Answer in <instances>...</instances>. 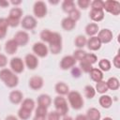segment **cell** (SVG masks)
<instances>
[{"mask_svg":"<svg viewBox=\"0 0 120 120\" xmlns=\"http://www.w3.org/2000/svg\"><path fill=\"white\" fill-rule=\"evenodd\" d=\"M0 79L9 88L17 86L19 82V78L17 77V75H15V73L8 68H3L0 70Z\"/></svg>","mask_w":120,"mask_h":120,"instance_id":"cell-1","label":"cell"},{"mask_svg":"<svg viewBox=\"0 0 120 120\" xmlns=\"http://www.w3.org/2000/svg\"><path fill=\"white\" fill-rule=\"evenodd\" d=\"M49 50L53 54H58L62 51V37L57 32H52L49 41Z\"/></svg>","mask_w":120,"mask_h":120,"instance_id":"cell-2","label":"cell"},{"mask_svg":"<svg viewBox=\"0 0 120 120\" xmlns=\"http://www.w3.org/2000/svg\"><path fill=\"white\" fill-rule=\"evenodd\" d=\"M68 99L70 106L74 110H80L83 106V98L82 95L77 91H71L68 94Z\"/></svg>","mask_w":120,"mask_h":120,"instance_id":"cell-3","label":"cell"},{"mask_svg":"<svg viewBox=\"0 0 120 120\" xmlns=\"http://www.w3.org/2000/svg\"><path fill=\"white\" fill-rule=\"evenodd\" d=\"M53 104H54L56 112H58L60 116L67 115L68 112V102L65 99V98H63L62 96H57L53 100Z\"/></svg>","mask_w":120,"mask_h":120,"instance_id":"cell-4","label":"cell"},{"mask_svg":"<svg viewBox=\"0 0 120 120\" xmlns=\"http://www.w3.org/2000/svg\"><path fill=\"white\" fill-rule=\"evenodd\" d=\"M103 9L114 16H117L120 13V3L115 0H107L103 3Z\"/></svg>","mask_w":120,"mask_h":120,"instance_id":"cell-5","label":"cell"},{"mask_svg":"<svg viewBox=\"0 0 120 120\" xmlns=\"http://www.w3.org/2000/svg\"><path fill=\"white\" fill-rule=\"evenodd\" d=\"M33 11L36 17L43 18L47 14V6L43 1H37L34 5Z\"/></svg>","mask_w":120,"mask_h":120,"instance_id":"cell-6","label":"cell"},{"mask_svg":"<svg viewBox=\"0 0 120 120\" xmlns=\"http://www.w3.org/2000/svg\"><path fill=\"white\" fill-rule=\"evenodd\" d=\"M33 52L39 57H46L49 52L48 47L43 42H36L33 45Z\"/></svg>","mask_w":120,"mask_h":120,"instance_id":"cell-7","label":"cell"},{"mask_svg":"<svg viewBox=\"0 0 120 120\" xmlns=\"http://www.w3.org/2000/svg\"><path fill=\"white\" fill-rule=\"evenodd\" d=\"M10 68L15 73H22L24 69V63L20 57H13L10 60Z\"/></svg>","mask_w":120,"mask_h":120,"instance_id":"cell-8","label":"cell"},{"mask_svg":"<svg viewBox=\"0 0 120 120\" xmlns=\"http://www.w3.org/2000/svg\"><path fill=\"white\" fill-rule=\"evenodd\" d=\"M37 20L35 17L33 16H30V15H27L25 16L22 22H21V25L23 29H26V30H32L34 29L36 26H37Z\"/></svg>","mask_w":120,"mask_h":120,"instance_id":"cell-9","label":"cell"},{"mask_svg":"<svg viewBox=\"0 0 120 120\" xmlns=\"http://www.w3.org/2000/svg\"><path fill=\"white\" fill-rule=\"evenodd\" d=\"M13 39L18 46H25L29 41V35L25 31H19L14 35Z\"/></svg>","mask_w":120,"mask_h":120,"instance_id":"cell-10","label":"cell"},{"mask_svg":"<svg viewBox=\"0 0 120 120\" xmlns=\"http://www.w3.org/2000/svg\"><path fill=\"white\" fill-rule=\"evenodd\" d=\"M98 39L100 40L101 44L102 43H109L112 41V32L110 29L104 28L100 31H98Z\"/></svg>","mask_w":120,"mask_h":120,"instance_id":"cell-11","label":"cell"},{"mask_svg":"<svg viewBox=\"0 0 120 120\" xmlns=\"http://www.w3.org/2000/svg\"><path fill=\"white\" fill-rule=\"evenodd\" d=\"M24 63L26 65V67L33 70V69H36L38 66V57L33 54V53H28L26 54L25 58H24Z\"/></svg>","mask_w":120,"mask_h":120,"instance_id":"cell-12","label":"cell"},{"mask_svg":"<svg viewBox=\"0 0 120 120\" xmlns=\"http://www.w3.org/2000/svg\"><path fill=\"white\" fill-rule=\"evenodd\" d=\"M76 64V60L73 58L72 55H66L62 58L61 62H60V68L63 70L68 69L70 68H73Z\"/></svg>","mask_w":120,"mask_h":120,"instance_id":"cell-13","label":"cell"},{"mask_svg":"<svg viewBox=\"0 0 120 120\" xmlns=\"http://www.w3.org/2000/svg\"><path fill=\"white\" fill-rule=\"evenodd\" d=\"M43 83H44L43 79L40 76H33L29 79L28 82L29 87L33 90H39L40 88H42Z\"/></svg>","mask_w":120,"mask_h":120,"instance_id":"cell-14","label":"cell"},{"mask_svg":"<svg viewBox=\"0 0 120 120\" xmlns=\"http://www.w3.org/2000/svg\"><path fill=\"white\" fill-rule=\"evenodd\" d=\"M86 45H87L89 50H91V51H98L101 47V42H100V40L98 39V37L94 36V37L89 38V39H87Z\"/></svg>","mask_w":120,"mask_h":120,"instance_id":"cell-15","label":"cell"},{"mask_svg":"<svg viewBox=\"0 0 120 120\" xmlns=\"http://www.w3.org/2000/svg\"><path fill=\"white\" fill-rule=\"evenodd\" d=\"M22 98H23V95L21 91L19 90H14V91H11L9 96H8V98L10 100L11 103L13 104H19L22 101Z\"/></svg>","mask_w":120,"mask_h":120,"instance_id":"cell-16","label":"cell"},{"mask_svg":"<svg viewBox=\"0 0 120 120\" xmlns=\"http://www.w3.org/2000/svg\"><path fill=\"white\" fill-rule=\"evenodd\" d=\"M55 92L59 95V96H65V95H68V92H69V88H68V85L63 82H59L55 84Z\"/></svg>","mask_w":120,"mask_h":120,"instance_id":"cell-17","label":"cell"},{"mask_svg":"<svg viewBox=\"0 0 120 120\" xmlns=\"http://www.w3.org/2000/svg\"><path fill=\"white\" fill-rule=\"evenodd\" d=\"M18 45L14 39H9L5 44V51L8 54H14L18 50Z\"/></svg>","mask_w":120,"mask_h":120,"instance_id":"cell-18","label":"cell"},{"mask_svg":"<svg viewBox=\"0 0 120 120\" xmlns=\"http://www.w3.org/2000/svg\"><path fill=\"white\" fill-rule=\"evenodd\" d=\"M89 16L94 22H100L104 19V11L102 9H92L91 8Z\"/></svg>","mask_w":120,"mask_h":120,"instance_id":"cell-19","label":"cell"},{"mask_svg":"<svg viewBox=\"0 0 120 120\" xmlns=\"http://www.w3.org/2000/svg\"><path fill=\"white\" fill-rule=\"evenodd\" d=\"M51 103H52V98H51V97L49 95L42 94V95H40L38 98V106L48 108L51 105Z\"/></svg>","mask_w":120,"mask_h":120,"instance_id":"cell-20","label":"cell"},{"mask_svg":"<svg viewBox=\"0 0 120 120\" xmlns=\"http://www.w3.org/2000/svg\"><path fill=\"white\" fill-rule=\"evenodd\" d=\"M61 25H62V28L66 31H71L74 29V27L76 26V22H73L71 19H69L68 17H66L62 20L61 22Z\"/></svg>","mask_w":120,"mask_h":120,"instance_id":"cell-21","label":"cell"},{"mask_svg":"<svg viewBox=\"0 0 120 120\" xmlns=\"http://www.w3.org/2000/svg\"><path fill=\"white\" fill-rule=\"evenodd\" d=\"M87 120H100V112L97 108H90L86 112Z\"/></svg>","mask_w":120,"mask_h":120,"instance_id":"cell-22","label":"cell"},{"mask_svg":"<svg viewBox=\"0 0 120 120\" xmlns=\"http://www.w3.org/2000/svg\"><path fill=\"white\" fill-rule=\"evenodd\" d=\"M89 75H90V77H91V79L94 81V82H100V81H102V79H103V72L99 69V68H92L91 69V71L89 72Z\"/></svg>","mask_w":120,"mask_h":120,"instance_id":"cell-23","label":"cell"},{"mask_svg":"<svg viewBox=\"0 0 120 120\" xmlns=\"http://www.w3.org/2000/svg\"><path fill=\"white\" fill-rule=\"evenodd\" d=\"M98 102H99V105L102 107V108H105V109H108L112 106V99L110 96L108 95H102L99 99H98Z\"/></svg>","mask_w":120,"mask_h":120,"instance_id":"cell-24","label":"cell"},{"mask_svg":"<svg viewBox=\"0 0 120 120\" xmlns=\"http://www.w3.org/2000/svg\"><path fill=\"white\" fill-rule=\"evenodd\" d=\"M98 32V25L96 22H91L86 25L85 27V33L89 37H94Z\"/></svg>","mask_w":120,"mask_h":120,"instance_id":"cell-25","label":"cell"},{"mask_svg":"<svg viewBox=\"0 0 120 120\" xmlns=\"http://www.w3.org/2000/svg\"><path fill=\"white\" fill-rule=\"evenodd\" d=\"M107 86H108V89H111V90H117L120 86V83H119V80L115 77H111L107 82Z\"/></svg>","mask_w":120,"mask_h":120,"instance_id":"cell-26","label":"cell"},{"mask_svg":"<svg viewBox=\"0 0 120 120\" xmlns=\"http://www.w3.org/2000/svg\"><path fill=\"white\" fill-rule=\"evenodd\" d=\"M62 8L65 12L69 13L71 12L73 9H75V3L71 0H65L62 4Z\"/></svg>","mask_w":120,"mask_h":120,"instance_id":"cell-27","label":"cell"},{"mask_svg":"<svg viewBox=\"0 0 120 120\" xmlns=\"http://www.w3.org/2000/svg\"><path fill=\"white\" fill-rule=\"evenodd\" d=\"M21 108L32 112L34 110V108H35V102H34V100L32 98H25L22 102V107Z\"/></svg>","mask_w":120,"mask_h":120,"instance_id":"cell-28","label":"cell"},{"mask_svg":"<svg viewBox=\"0 0 120 120\" xmlns=\"http://www.w3.org/2000/svg\"><path fill=\"white\" fill-rule=\"evenodd\" d=\"M86 42H87V39L84 36L82 35H79L76 37L75 40H74V43H75V46L79 49H82L83 48L85 45H86Z\"/></svg>","mask_w":120,"mask_h":120,"instance_id":"cell-29","label":"cell"},{"mask_svg":"<svg viewBox=\"0 0 120 120\" xmlns=\"http://www.w3.org/2000/svg\"><path fill=\"white\" fill-rule=\"evenodd\" d=\"M95 90L98 91V93H99V94H105L108 91V86H107L106 82H104V81L98 82L97 84H96V89Z\"/></svg>","mask_w":120,"mask_h":120,"instance_id":"cell-30","label":"cell"},{"mask_svg":"<svg viewBox=\"0 0 120 120\" xmlns=\"http://www.w3.org/2000/svg\"><path fill=\"white\" fill-rule=\"evenodd\" d=\"M111 62L108 59H101L98 62V68L101 71H109L111 69Z\"/></svg>","mask_w":120,"mask_h":120,"instance_id":"cell-31","label":"cell"},{"mask_svg":"<svg viewBox=\"0 0 120 120\" xmlns=\"http://www.w3.org/2000/svg\"><path fill=\"white\" fill-rule=\"evenodd\" d=\"M83 92H84V96L87 98H93L96 95V90L92 85H86L83 88Z\"/></svg>","mask_w":120,"mask_h":120,"instance_id":"cell-32","label":"cell"},{"mask_svg":"<svg viewBox=\"0 0 120 120\" xmlns=\"http://www.w3.org/2000/svg\"><path fill=\"white\" fill-rule=\"evenodd\" d=\"M22 16V9L20 8H13L10 9L9 16L8 17H11V18H15V19L20 20V18Z\"/></svg>","mask_w":120,"mask_h":120,"instance_id":"cell-33","label":"cell"},{"mask_svg":"<svg viewBox=\"0 0 120 120\" xmlns=\"http://www.w3.org/2000/svg\"><path fill=\"white\" fill-rule=\"evenodd\" d=\"M18 116L22 120H28L30 118V116H31V112L30 111H27L25 109L21 108L18 111Z\"/></svg>","mask_w":120,"mask_h":120,"instance_id":"cell-34","label":"cell"},{"mask_svg":"<svg viewBox=\"0 0 120 120\" xmlns=\"http://www.w3.org/2000/svg\"><path fill=\"white\" fill-rule=\"evenodd\" d=\"M85 54H86V52L83 51V50H82V49H78V50H76L74 52H73V58L77 61V60H79L80 62L81 61H82L83 59H84V57H85Z\"/></svg>","mask_w":120,"mask_h":120,"instance_id":"cell-35","label":"cell"},{"mask_svg":"<svg viewBox=\"0 0 120 120\" xmlns=\"http://www.w3.org/2000/svg\"><path fill=\"white\" fill-rule=\"evenodd\" d=\"M52 31L48 30V29H44L40 33V38H41V40L44 41V42H48L49 43V41H50V39L52 38Z\"/></svg>","mask_w":120,"mask_h":120,"instance_id":"cell-36","label":"cell"},{"mask_svg":"<svg viewBox=\"0 0 120 120\" xmlns=\"http://www.w3.org/2000/svg\"><path fill=\"white\" fill-rule=\"evenodd\" d=\"M92 68H93L92 65L89 64V63H87L86 61L82 60V61L80 62V69H81L82 71H83V72H85V73H89Z\"/></svg>","mask_w":120,"mask_h":120,"instance_id":"cell-37","label":"cell"},{"mask_svg":"<svg viewBox=\"0 0 120 120\" xmlns=\"http://www.w3.org/2000/svg\"><path fill=\"white\" fill-rule=\"evenodd\" d=\"M68 18L71 19L73 22H76L81 18V12H80L77 8H75V9H73L71 12L68 13Z\"/></svg>","mask_w":120,"mask_h":120,"instance_id":"cell-38","label":"cell"},{"mask_svg":"<svg viewBox=\"0 0 120 120\" xmlns=\"http://www.w3.org/2000/svg\"><path fill=\"white\" fill-rule=\"evenodd\" d=\"M47 114H48L47 108L41 107V106H38V108L36 109V112H35V115L36 116H43V117H46Z\"/></svg>","mask_w":120,"mask_h":120,"instance_id":"cell-39","label":"cell"},{"mask_svg":"<svg viewBox=\"0 0 120 120\" xmlns=\"http://www.w3.org/2000/svg\"><path fill=\"white\" fill-rule=\"evenodd\" d=\"M83 60L86 61L87 63L93 65V64H95V63L98 61V58H97L96 54H94V53H86V54H85V57H84Z\"/></svg>","mask_w":120,"mask_h":120,"instance_id":"cell-40","label":"cell"},{"mask_svg":"<svg viewBox=\"0 0 120 120\" xmlns=\"http://www.w3.org/2000/svg\"><path fill=\"white\" fill-rule=\"evenodd\" d=\"M103 3L104 1H101V0H94L91 3V8L92 9H102L103 10Z\"/></svg>","mask_w":120,"mask_h":120,"instance_id":"cell-41","label":"cell"},{"mask_svg":"<svg viewBox=\"0 0 120 120\" xmlns=\"http://www.w3.org/2000/svg\"><path fill=\"white\" fill-rule=\"evenodd\" d=\"M7 21H8V26H11V27H17L20 23V20L15 19V18H11V17H8Z\"/></svg>","mask_w":120,"mask_h":120,"instance_id":"cell-42","label":"cell"},{"mask_svg":"<svg viewBox=\"0 0 120 120\" xmlns=\"http://www.w3.org/2000/svg\"><path fill=\"white\" fill-rule=\"evenodd\" d=\"M47 120H60V115L56 111H52L48 113Z\"/></svg>","mask_w":120,"mask_h":120,"instance_id":"cell-43","label":"cell"},{"mask_svg":"<svg viewBox=\"0 0 120 120\" xmlns=\"http://www.w3.org/2000/svg\"><path fill=\"white\" fill-rule=\"evenodd\" d=\"M77 4H78V6H79L81 8L86 9V8L89 7V5H90V1H89V0H79V1L77 2Z\"/></svg>","mask_w":120,"mask_h":120,"instance_id":"cell-44","label":"cell"},{"mask_svg":"<svg viewBox=\"0 0 120 120\" xmlns=\"http://www.w3.org/2000/svg\"><path fill=\"white\" fill-rule=\"evenodd\" d=\"M71 75L74 77V78H79L81 77L82 75V70L80 69V68H77V67H73L72 69H71Z\"/></svg>","mask_w":120,"mask_h":120,"instance_id":"cell-45","label":"cell"},{"mask_svg":"<svg viewBox=\"0 0 120 120\" xmlns=\"http://www.w3.org/2000/svg\"><path fill=\"white\" fill-rule=\"evenodd\" d=\"M8 64V59L6 55L0 53V68H5Z\"/></svg>","mask_w":120,"mask_h":120,"instance_id":"cell-46","label":"cell"},{"mask_svg":"<svg viewBox=\"0 0 120 120\" xmlns=\"http://www.w3.org/2000/svg\"><path fill=\"white\" fill-rule=\"evenodd\" d=\"M8 24L7 18H0V28L8 30Z\"/></svg>","mask_w":120,"mask_h":120,"instance_id":"cell-47","label":"cell"},{"mask_svg":"<svg viewBox=\"0 0 120 120\" xmlns=\"http://www.w3.org/2000/svg\"><path fill=\"white\" fill-rule=\"evenodd\" d=\"M112 63H113V66L116 68H119V67H120V55H119V53L114 56V58L112 60Z\"/></svg>","mask_w":120,"mask_h":120,"instance_id":"cell-48","label":"cell"},{"mask_svg":"<svg viewBox=\"0 0 120 120\" xmlns=\"http://www.w3.org/2000/svg\"><path fill=\"white\" fill-rule=\"evenodd\" d=\"M7 35V29H1L0 28V39H3Z\"/></svg>","mask_w":120,"mask_h":120,"instance_id":"cell-49","label":"cell"},{"mask_svg":"<svg viewBox=\"0 0 120 120\" xmlns=\"http://www.w3.org/2000/svg\"><path fill=\"white\" fill-rule=\"evenodd\" d=\"M9 5V3L8 1H5V0H0V7L1 8H6Z\"/></svg>","mask_w":120,"mask_h":120,"instance_id":"cell-50","label":"cell"},{"mask_svg":"<svg viewBox=\"0 0 120 120\" xmlns=\"http://www.w3.org/2000/svg\"><path fill=\"white\" fill-rule=\"evenodd\" d=\"M75 120H87V118H86V116L83 115V114H79V115L76 116Z\"/></svg>","mask_w":120,"mask_h":120,"instance_id":"cell-51","label":"cell"},{"mask_svg":"<svg viewBox=\"0 0 120 120\" xmlns=\"http://www.w3.org/2000/svg\"><path fill=\"white\" fill-rule=\"evenodd\" d=\"M5 120H18V118L16 116H14V115H8V116L6 117Z\"/></svg>","mask_w":120,"mask_h":120,"instance_id":"cell-52","label":"cell"},{"mask_svg":"<svg viewBox=\"0 0 120 120\" xmlns=\"http://www.w3.org/2000/svg\"><path fill=\"white\" fill-rule=\"evenodd\" d=\"M33 120H47L46 117H43V116H36L33 118Z\"/></svg>","mask_w":120,"mask_h":120,"instance_id":"cell-53","label":"cell"},{"mask_svg":"<svg viewBox=\"0 0 120 120\" xmlns=\"http://www.w3.org/2000/svg\"><path fill=\"white\" fill-rule=\"evenodd\" d=\"M10 3H11L12 5H15V6H16V5H20V4L22 3V1H20V0H19V1H14V0H12Z\"/></svg>","mask_w":120,"mask_h":120,"instance_id":"cell-54","label":"cell"},{"mask_svg":"<svg viewBox=\"0 0 120 120\" xmlns=\"http://www.w3.org/2000/svg\"><path fill=\"white\" fill-rule=\"evenodd\" d=\"M62 120H73V119H72V117H70V116H68V115H65Z\"/></svg>","mask_w":120,"mask_h":120,"instance_id":"cell-55","label":"cell"},{"mask_svg":"<svg viewBox=\"0 0 120 120\" xmlns=\"http://www.w3.org/2000/svg\"><path fill=\"white\" fill-rule=\"evenodd\" d=\"M103 120H112V119L111 117H105V118H104Z\"/></svg>","mask_w":120,"mask_h":120,"instance_id":"cell-56","label":"cell"},{"mask_svg":"<svg viewBox=\"0 0 120 120\" xmlns=\"http://www.w3.org/2000/svg\"><path fill=\"white\" fill-rule=\"evenodd\" d=\"M0 50H1V48H0Z\"/></svg>","mask_w":120,"mask_h":120,"instance_id":"cell-57","label":"cell"}]
</instances>
